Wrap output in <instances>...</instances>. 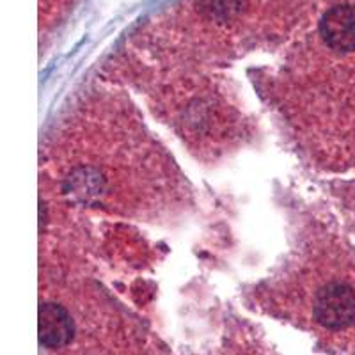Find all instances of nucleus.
Here are the masks:
<instances>
[{
    "label": "nucleus",
    "instance_id": "nucleus-1",
    "mask_svg": "<svg viewBox=\"0 0 355 355\" xmlns=\"http://www.w3.org/2000/svg\"><path fill=\"white\" fill-rule=\"evenodd\" d=\"M316 323L329 331H341L355 322V291L348 284L331 283L316 293L313 304Z\"/></svg>",
    "mask_w": 355,
    "mask_h": 355
},
{
    "label": "nucleus",
    "instance_id": "nucleus-3",
    "mask_svg": "<svg viewBox=\"0 0 355 355\" xmlns=\"http://www.w3.org/2000/svg\"><path fill=\"white\" fill-rule=\"evenodd\" d=\"M73 320L62 306L44 302L40 306V341L44 348H64L73 339Z\"/></svg>",
    "mask_w": 355,
    "mask_h": 355
},
{
    "label": "nucleus",
    "instance_id": "nucleus-4",
    "mask_svg": "<svg viewBox=\"0 0 355 355\" xmlns=\"http://www.w3.org/2000/svg\"><path fill=\"white\" fill-rule=\"evenodd\" d=\"M64 189L75 201L91 202L100 198L101 190H103V180L94 169L80 167L69 174Z\"/></svg>",
    "mask_w": 355,
    "mask_h": 355
},
{
    "label": "nucleus",
    "instance_id": "nucleus-2",
    "mask_svg": "<svg viewBox=\"0 0 355 355\" xmlns=\"http://www.w3.org/2000/svg\"><path fill=\"white\" fill-rule=\"evenodd\" d=\"M320 34L329 49L336 52L355 50V4H338L320 21Z\"/></svg>",
    "mask_w": 355,
    "mask_h": 355
}]
</instances>
